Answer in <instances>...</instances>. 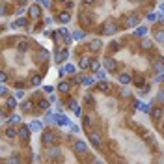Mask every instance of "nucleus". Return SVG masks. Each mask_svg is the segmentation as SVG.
Instances as JSON below:
<instances>
[{
	"label": "nucleus",
	"mask_w": 164,
	"mask_h": 164,
	"mask_svg": "<svg viewBox=\"0 0 164 164\" xmlns=\"http://www.w3.org/2000/svg\"><path fill=\"white\" fill-rule=\"evenodd\" d=\"M41 142H43L45 146H52L54 142H56V134H54L52 131H45L43 136H41Z\"/></svg>",
	"instance_id": "1"
},
{
	"label": "nucleus",
	"mask_w": 164,
	"mask_h": 164,
	"mask_svg": "<svg viewBox=\"0 0 164 164\" xmlns=\"http://www.w3.org/2000/svg\"><path fill=\"white\" fill-rule=\"evenodd\" d=\"M73 151H75L76 155H84V153H86V151H88V146H86V144H84V142H82V140H76V142H75V144H73Z\"/></svg>",
	"instance_id": "2"
},
{
	"label": "nucleus",
	"mask_w": 164,
	"mask_h": 164,
	"mask_svg": "<svg viewBox=\"0 0 164 164\" xmlns=\"http://www.w3.org/2000/svg\"><path fill=\"white\" fill-rule=\"evenodd\" d=\"M103 32H104V34H108V35L116 34V32H118V24H116V23H112V21H106V23L103 24Z\"/></svg>",
	"instance_id": "3"
},
{
	"label": "nucleus",
	"mask_w": 164,
	"mask_h": 164,
	"mask_svg": "<svg viewBox=\"0 0 164 164\" xmlns=\"http://www.w3.org/2000/svg\"><path fill=\"white\" fill-rule=\"evenodd\" d=\"M30 127H28V125H21L19 127V138L21 140H28V138H30Z\"/></svg>",
	"instance_id": "4"
},
{
	"label": "nucleus",
	"mask_w": 164,
	"mask_h": 164,
	"mask_svg": "<svg viewBox=\"0 0 164 164\" xmlns=\"http://www.w3.org/2000/svg\"><path fill=\"white\" fill-rule=\"evenodd\" d=\"M28 15H30L32 19H39V15H41V8H39L38 4L30 6V8H28Z\"/></svg>",
	"instance_id": "5"
},
{
	"label": "nucleus",
	"mask_w": 164,
	"mask_h": 164,
	"mask_svg": "<svg viewBox=\"0 0 164 164\" xmlns=\"http://www.w3.org/2000/svg\"><path fill=\"white\" fill-rule=\"evenodd\" d=\"M138 23H140V19H138V15H129L125 19V26L127 28H132V26H138Z\"/></svg>",
	"instance_id": "6"
},
{
	"label": "nucleus",
	"mask_w": 164,
	"mask_h": 164,
	"mask_svg": "<svg viewBox=\"0 0 164 164\" xmlns=\"http://www.w3.org/2000/svg\"><path fill=\"white\" fill-rule=\"evenodd\" d=\"M101 49H103L101 39H91V41H90V51H91V52H99Z\"/></svg>",
	"instance_id": "7"
},
{
	"label": "nucleus",
	"mask_w": 164,
	"mask_h": 164,
	"mask_svg": "<svg viewBox=\"0 0 164 164\" xmlns=\"http://www.w3.org/2000/svg\"><path fill=\"white\" fill-rule=\"evenodd\" d=\"M104 69L106 71H116V60L114 58H104Z\"/></svg>",
	"instance_id": "8"
},
{
	"label": "nucleus",
	"mask_w": 164,
	"mask_h": 164,
	"mask_svg": "<svg viewBox=\"0 0 164 164\" xmlns=\"http://www.w3.org/2000/svg\"><path fill=\"white\" fill-rule=\"evenodd\" d=\"M54 123H58V125H69V119L63 116V114H56V116H54Z\"/></svg>",
	"instance_id": "9"
},
{
	"label": "nucleus",
	"mask_w": 164,
	"mask_h": 164,
	"mask_svg": "<svg viewBox=\"0 0 164 164\" xmlns=\"http://www.w3.org/2000/svg\"><path fill=\"white\" fill-rule=\"evenodd\" d=\"M67 56H69V52L63 49V51H60L58 54H56V63H62V62H65L67 60Z\"/></svg>",
	"instance_id": "10"
},
{
	"label": "nucleus",
	"mask_w": 164,
	"mask_h": 164,
	"mask_svg": "<svg viewBox=\"0 0 164 164\" xmlns=\"http://www.w3.org/2000/svg\"><path fill=\"white\" fill-rule=\"evenodd\" d=\"M58 21H60V23H63V24H67L69 21H71V13L69 11H62L60 15H58Z\"/></svg>",
	"instance_id": "11"
},
{
	"label": "nucleus",
	"mask_w": 164,
	"mask_h": 164,
	"mask_svg": "<svg viewBox=\"0 0 164 164\" xmlns=\"http://www.w3.org/2000/svg\"><path fill=\"white\" fill-rule=\"evenodd\" d=\"M151 118H153L155 121H159V119L162 118V108H160V106H155V108L151 110Z\"/></svg>",
	"instance_id": "12"
},
{
	"label": "nucleus",
	"mask_w": 164,
	"mask_h": 164,
	"mask_svg": "<svg viewBox=\"0 0 164 164\" xmlns=\"http://www.w3.org/2000/svg\"><path fill=\"white\" fill-rule=\"evenodd\" d=\"M90 142H91V146H93V147H99V146H101V138H99L97 132L90 134Z\"/></svg>",
	"instance_id": "13"
},
{
	"label": "nucleus",
	"mask_w": 164,
	"mask_h": 164,
	"mask_svg": "<svg viewBox=\"0 0 164 164\" xmlns=\"http://www.w3.org/2000/svg\"><path fill=\"white\" fill-rule=\"evenodd\" d=\"M131 80H132V78H131V75H129V73H121V75H119V82L123 84V86L131 84Z\"/></svg>",
	"instance_id": "14"
},
{
	"label": "nucleus",
	"mask_w": 164,
	"mask_h": 164,
	"mask_svg": "<svg viewBox=\"0 0 164 164\" xmlns=\"http://www.w3.org/2000/svg\"><path fill=\"white\" fill-rule=\"evenodd\" d=\"M4 103H6V108H11V110H13V108L17 106V99H15V97H8Z\"/></svg>",
	"instance_id": "15"
},
{
	"label": "nucleus",
	"mask_w": 164,
	"mask_h": 164,
	"mask_svg": "<svg viewBox=\"0 0 164 164\" xmlns=\"http://www.w3.org/2000/svg\"><path fill=\"white\" fill-rule=\"evenodd\" d=\"M95 78L97 80H106V69H97L95 71Z\"/></svg>",
	"instance_id": "16"
},
{
	"label": "nucleus",
	"mask_w": 164,
	"mask_h": 164,
	"mask_svg": "<svg viewBox=\"0 0 164 164\" xmlns=\"http://www.w3.org/2000/svg\"><path fill=\"white\" fill-rule=\"evenodd\" d=\"M97 88H99V91H110V88H112V86H110V84L106 82V80H101Z\"/></svg>",
	"instance_id": "17"
},
{
	"label": "nucleus",
	"mask_w": 164,
	"mask_h": 164,
	"mask_svg": "<svg viewBox=\"0 0 164 164\" xmlns=\"http://www.w3.org/2000/svg\"><path fill=\"white\" fill-rule=\"evenodd\" d=\"M140 47L144 49V51H149V49L153 47V41H151V39H142V43H140Z\"/></svg>",
	"instance_id": "18"
},
{
	"label": "nucleus",
	"mask_w": 164,
	"mask_h": 164,
	"mask_svg": "<svg viewBox=\"0 0 164 164\" xmlns=\"http://www.w3.org/2000/svg\"><path fill=\"white\" fill-rule=\"evenodd\" d=\"M19 26H26V19L24 17H21V19L15 21V23H11V28H19Z\"/></svg>",
	"instance_id": "19"
},
{
	"label": "nucleus",
	"mask_w": 164,
	"mask_h": 164,
	"mask_svg": "<svg viewBox=\"0 0 164 164\" xmlns=\"http://www.w3.org/2000/svg\"><path fill=\"white\" fill-rule=\"evenodd\" d=\"M90 63H91V60H88L86 56H84V58H80V63H78V65H80V69H88Z\"/></svg>",
	"instance_id": "20"
},
{
	"label": "nucleus",
	"mask_w": 164,
	"mask_h": 164,
	"mask_svg": "<svg viewBox=\"0 0 164 164\" xmlns=\"http://www.w3.org/2000/svg\"><path fill=\"white\" fill-rule=\"evenodd\" d=\"M58 91H62V93H67V91H69V82H60V84H58Z\"/></svg>",
	"instance_id": "21"
},
{
	"label": "nucleus",
	"mask_w": 164,
	"mask_h": 164,
	"mask_svg": "<svg viewBox=\"0 0 164 164\" xmlns=\"http://www.w3.org/2000/svg\"><path fill=\"white\" fill-rule=\"evenodd\" d=\"M49 157H51V159L60 157V149H58V147H51V149H49Z\"/></svg>",
	"instance_id": "22"
},
{
	"label": "nucleus",
	"mask_w": 164,
	"mask_h": 164,
	"mask_svg": "<svg viewBox=\"0 0 164 164\" xmlns=\"http://www.w3.org/2000/svg\"><path fill=\"white\" fill-rule=\"evenodd\" d=\"M6 136H8V138L19 136V131H15V129H13V127H10V129H6Z\"/></svg>",
	"instance_id": "23"
},
{
	"label": "nucleus",
	"mask_w": 164,
	"mask_h": 164,
	"mask_svg": "<svg viewBox=\"0 0 164 164\" xmlns=\"http://www.w3.org/2000/svg\"><path fill=\"white\" fill-rule=\"evenodd\" d=\"M153 69L157 71V73H164V63H160V62H153Z\"/></svg>",
	"instance_id": "24"
},
{
	"label": "nucleus",
	"mask_w": 164,
	"mask_h": 164,
	"mask_svg": "<svg viewBox=\"0 0 164 164\" xmlns=\"http://www.w3.org/2000/svg\"><path fill=\"white\" fill-rule=\"evenodd\" d=\"M134 34H136V35H140V38H144V35L147 34V26H138Z\"/></svg>",
	"instance_id": "25"
},
{
	"label": "nucleus",
	"mask_w": 164,
	"mask_h": 164,
	"mask_svg": "<svg viewBox=\"0 0 164 164\" xmlns=\"http://www.w3.org/2000/svg\"><path fill=\"white\" fill-rule=\"evenodd\" d=\"M155 39L159 41V43H164V30H157L155 32Z\"/></svg>",
	"instance_id": "26"
},
{
	"label": "nucleus",
	"mask_w": 164,
	"mask_h": 164,
	"mask_svg": "<svg viewBox=\"0 0 164 164\" xmlns=\"http://www.w3.org/2000/svg\"><path fill=\"white\" fill-rule=\"evenodd\" d=\"M49 103H51V101H45V99H41V101L38 103V106H39L41 110H49V108H51V106H49Z\"/></svg>",
	"instance_id": "27"
},
{
	"label": "nucleus",
	"mask_w": 164,
	"mask_h": 164,
	"mask_svg": "<svg viewBox=\"0 0 164 164\" xmlns=\"http://www.w3.org/2000/svg\"><path fill=\"white\" fill-rule=\"evenodd\" d=\"M90 69H91V71H97V69H101V62H99V60H91V63H90Z\"/></svg>",
	"instance_id": "28"
},
{
	"label": "nucleus",
	"mask_w": 164,
	"mask_h": 164,
	"mask_svg": "<svg viewBox=\"0 0 164 164\" xmlns=\"http://www.w3.org/2000/svg\"><path fill=\"white\" fill-rule=\"evenodd\" d=\"M93 82H95L93 76H84V78H82V84H84V86H91Z\"/></svg>",
	"instance_id": "29"
},
{
	"label": "nucleus",
	"mask_w": 164,
	"mask_h": 164,
	"mask_svg": "<svg viewBox=\"0 0 164 164\" xmlns=\"http://www.w3.org/2000/svg\"><path fill=\"white\" fill-rule=\"evenodd\" d=\"M19 121H21V118L17 116V114H11V116L8 118V123H10V125H13V123H19Z\"/></svg>",
	"instance_id": "30"
},
{
	"label": "nucleus",
	"mask_w": 164,
	"mask_h": 164,
	"mask_svg": "<svg viewBox=\"0 0 164 164\" xmlns=\"http://www.w3.org/2000/svg\"><path fill=\"white\" fill-rule=\"evenodd\" d=\"M84 35H86V34H84L82 30H75V32H73V38H75V39H78V41L84 39Z\"/></svg>",
	"instance_id": "31"
},
{
	"label": "nucleus",
	"mask_w": 164,
	"mask_h": 164,
	"mask_svg": "<svg viewBox=\"0 0 164 164\" xmlns=\"http://www.w3.org/2000/svg\"><path fill=\"white\" fill-rule=\"evenodd\" d=\"M21 108H23L24 112H28V110H30V108H32V101H30V99H28V101H24L23 104H21Z\"/></svg>",
	"instance_id": "32"
},
{
	"label": "nucleus",
	"mask_w": 164,
	"mask_h": 164,
	"mask_svg": "<svg viewBox=\"0 0 164 164\" xmlns=\"http://www.w3.org/2000/svg\"><path fill=\"white\" fill-rule=\"evenodd\" d=\"M140 110H142V112H146V114H151V110H153V108H151V106H149V104L142 103V104H140Z\"/></svg>",
	"instance_id": "33"
},
{
	"label": "nucleus",
	"mask_w": 164,
	"mask_h": 164,
	"mask_svg": "<svg viewBox=\"0 0 164 164\" xmlns=\"http://www.w3.org/2000/svg\"><path fill=\"white\" fill-rule=\"evenodd\" d=\"M146 17H147V21H149V23H155V21L159 19V17H157V13H153V11H151V13H147Z\"/></svg>",
	"instance_id": "34"
},
{
	"label": "nucleus",
	"mask_w": 164,
	"mask_h": 164,
	"mask_svg": "<svg viewBox=\"0 0 164 164\" xmlns=\"http://www.w3.org/2000/svg\"><path fill=\"white\" fill-rule=\"evenodd\" d=\"M32 84H34V86H39V84H41V76L39 75H34L32 76Z\"/></svg>",
	"instance_id": "35"
},
{
	"label": "nucleus",
	"mask_w": 164,
	"mask_h": 164,
	"mask_svg": "<svg viewBox=\"0 0 164 164\" xmlns=\"http://www.w3.org/2000/svg\"><path fill=\"white\" fill-rule=\"evenodd\" d=\"M19 51H28V43H26V41H19Z\"/></svg>",
	"instance_id": "36"
},
{
	"label": "nucleus",
	"mask_w": 164,
	"mask_h": 164,
	"mask_svg": "<svg viewBox=\"0 0 164 164\" xmlns=\"http://www.w3.org/2000/svg\"><path fill=\"white\" fill-rule=\"evenodd\" d=\"M30 129H32V131H39V129H41V123H39V121H34V123L30 125Z\"/></svg>",
	"instance_id": "37"
},
{
	"label": "nucleus",
	"mask_w": 164,
	"mask_h": 164,
	"mask_svg": "<svg viewBox=\"0 0 164 164\" xmlns=\"http://www.w3.org/2000/svg\"><path fill=\"white\" fill-rule=\"evenodd\" d=\"M4 162H8V164H13V162H15V164H17V162H19V157H10V159H6Z\"/></svg>",
	"instance_id": "38"
},
{
	"label": "nucleus",
	"mask_w": 164,
	"mask_h": 164,
	"mask_svg": "<svg viewBox=\"0 0 164 164\" xmlns=\"http://www.w3.org/2000/svg\"><path fill=\"white\" fill-rule=\"evenodd\" d=\"M67 104H69V108H71V110H75L76 106H78V104H76V101H75V99H71V101H69Z\"/></svg>",
	"instance_id": "39"
},
{
	"label": "nucleus",
	"mask_w": 164,
	"mask_h": 164,
	"mask_svg": "<svg viewBox=\"0 0 164 164\" xmlns=\"http://www.w3.org/2000/svg\"><path fill=\"white\" fill-rule=\"evenodd\" d=\"M58 34L62 35V38H65V35L69 34V30H67V28H60V30H58Z\"/></svg>",
	"instance_id": "40"
},
{
	"label": "nucleus",
	"mask_w": 164,
	"mask_h": 164,
	"mask_svg": "<svg viewBox=\"0 0 164 164\" xmlns=\"http://www.w3.org/2000/svg\"><path fill=\"white\" fill-rule=\"evenodd\" d=\"M65 73H75V65L67 63V65H65Z\"/></svg>",
	"instance_id": "41"
},
{
	"label": "nucleus",
	"mask_w": 164,
	"mask_h": 164,
	"mask_svg": "<svg viewBox=\"0 0 164 164\" xmlns=\"http://www.w3.org/2000/svg\"><path fill=\"white\" fill-rule=\"evenodd\" d=\"M157 99H159V101H162V103H164V90H160L159 93H157Z\"/></svg>",
	"instance_id": "42"
},
{
	"label": "nucleus",
	"mask_w": 164,
	"mask_h": 164,
	"mask_svg": "<svg viewBox=\"0 0 164 164\" xmlns=\"http://www.w3.org/2000/svg\"><path fill=\"white\" fill-rule=\"evenodd\" d=\"M157 82H162L164 80V73H157V78H155Z\"/></svg>",
	"instance_id": "43"
},
{
	"label": "nucleus",
	"mask_w": 164,
	"mask_h": 164,
	"mask_svg": "<svg viewBox=\"0 0 164 164\" xmlns=\"http://www.w3.org/2000/svg\"><path fill=\"white\" fill-rule=\"evenodd\" d=\"M0 80H2V82L8 80V73H6V71H2V75H0Z\"/></svg>",
	"instance_id": "44"
},
{
	"label": "nucleus",
	"mask_w": 164,
	"mask_h": 164,
	"mask_svg": "<svg viewBox=\"0 0 164 164\" xmlns=\"http://www.w3.org/2000/svg\"><path fill=\"white\" fill-rule=\"evenodd\" d=\"M0 93H2V97H6V95H8V88L2 86V88H0Z\"/></svg>",
	"instance_id": "45"
},
{
	"label": "nucleus",
	"mask_w": 164,
	"mask_h": 164,
	"mask_svg": "<svg viewBox=\"0 0 164 164\" xmlns=\"http://www.w3.org/2000/svg\"><path fill=\"white\" fill-rule=\"evenodd\" d=\"M82 123H84V127H90V123H91V121H90V118L86 116V118H84V119H82Z\"/></svg>",
	"instance_id": "46"
},
{
	"label": "nucleus",
	"mask_w": 164,
	"mask_h": 164,
	"mask_svg": "<svg viewBox=\"0 0 164 164\" xmlns=\"http://www.w3.org/2000/svg\"><path fill=\"white\" fill-rule=\"evenodd\" d=\"M71 131H73V132H80V127H78V125H71Z\"/></svg>",
	"instance_id": "47"
},
{
	"label": "nucleus",
	"mask_w": 164,
	"mask_h": 164,
	"mask_svg": "<svg viewBox=\"0 0 164 164\" xmlns=\"http://www.w3.org/2000/svg\"><path fill=\"white\" fill-rule=\"evenodd\" d=\"M15 95H17V99H23V97H24V91H23V90H19Z\"/></svg>",
	"instance_id": "48"
},
{
	"label": "nucleus",
	"mask_w": 164,
	"mask_h": 164,
	"mask_svg": "<svg viewBox=\"0 0 164 164\" xmlns=\"http://www.w3.org/2000/svg\"><path fill=\"white\" fill-rule=\"evenodd\" d=\"M38 2H39V4H43L45 8H49V0H38Z\"/></svg>",
	"instance_id": "49"
},
{
	"label": "nucleus",
	"mask_w": 164,
	"mask_h": 164,
	"mask_svg": "<svg viewBox=\"0 0 164 164\" xmlns=\"http://www.w3.org/2000/svg\"><path fill=\"white\" fill-rule=\"evenodd\" d=\"M52 90H54L52 86H45V91H47V93H52Z\"/></svg>",
	"instance_id": "50"
},
{
	"label": "nucleus",
	"mask_w": 164,
	"mask_h": 164,
	"mask_svg": "<svg viewBox=\"0 0 164 164\" xmlns=\"http://www.w3.org/2000/svg\"><path fill=\"white\" fill-rule=\"evenodd\" d=\"M73 112H75V116H80V106H76V108H75Z\"/></svg>",
	"instance_id": "51"
},
{
	"label": "nucleus",
	"mask_w": 164,
	"mask_h": 164,
	"mask_svg": "<svg viewBox=\"0 0 164 164\" xmlns=\"http://www.w3.org/2000/svg\"><path fill=\"white\" fill-rule=\"evenodd\" d=\"M58 75H60V76H63V75H65V67H62V69L58 71Z\"/></svg>",
	"instance_id": "52"
},
{
	"label": "nucleus",
	"mask_w": 164,
	"mask_h": 164,
	"mask_svg": "<svg viewBox=\"0 0 164 164\" xmlns=\"http://www.w3.org/2000/svg\"><path fill=\"white\" fill-rule=\"evenodd\" d=\"M159 10H160V13H164V4H160V6H159Z\"/></svg>",
	"instance_id": "53"
},
{
	"label": "nucleus",
	"mask_w": 164,
	"mask_h": 164,
	"mask_svg": "<svg viewBox=\"0 0 164 164\" xmlns=\"http://www.w3.org/2000/svg\"><path fill=\"white\" fill-rule=\"evenodd\" d=\"M84 2H86V4H93L95 0H84Z\"/></svg>",
	"instance_id": "54"
},
{
	"label": "nucleus",
	"mask_w": 164,
	"mask_h": 164,
	"mask_svg": "<svg viewBox=\"0 0 164 164\" xmlns=\"http://www.w3.org/2000/svg\"><path fill=\"white\" fill-rule=\"evenodd\" d=\"M160 23H162V24H164V15H160Z\"/></svg>",
	"instance_id": "55"
},
{
	"label": "nucleus",
	"mask_w": 164,
	"mask_h": 164,
	"mask_svg": "<svg viewBox=\"0 0 164 164\" xmlns=\"http://www.w3.org/2000/svg\"><path fill=\"white\" fill-rule=\"evenodd\" d=\"M132 2H138V4H140V2H142V0H132Z\"/></svg>",
	"instance_id": "56"
},
{
	"label": "nucleus",
	"mask_w": 164,
	"mask_h": 164,
	"mask_svg": "<svg viewBox=\"0 0 164 164\" xmlns=\"http://www.w3.org/2000/svg\"><path fill=\"white\" fill-rule=\"evenodd\" d=\"M62 2H65V0H62Z\"/></svg>",
	"instance_id": "57"
}]
</instances>
